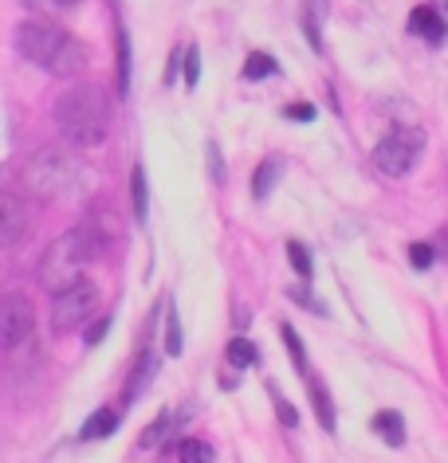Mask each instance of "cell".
<instances>
[{
	"mask_svg": "<svg viewBox=\"0 0 448 463\" xmlns=\"http://www.w3.org/2000/svg\"><path fill=\"white\" fill-rule=\"evenodd\" d=\"M409 263L417 271H429L433 263H436V248L433 244H409Z\"/></svg>",
	"mask_w": 448,
	"mask_h": 463,
	"instance_id": "26",
	"label": "cell"
},
{
	"mask_svg": "<svg viewBox=\"0 0 448 463\" xmlns=\"http://www.w3.org/2000/svg\"><path fill=\"white\" fill-rule=\"evenodd\" d=\"M102 251H107V240H102L99 228H71L40 256L36 279H40L43 291L60 295L71 283L83 279V271L91 268V263L102 260Z\"/></svg>",
	"mask_w": 448,
	"mask_h": 463,
	"instance_id": "2",
	"label": "cell"
},
{
	"mask_svg": "<svg viewBox=\"0 0 448 463\" xmlns=\"http://www.w3.org/2000/svg\"><path fill=\"white\" fill-rule=\"evenodd\" d=\"M287 298H291L295 307H303V310H311V315H327V307L319 303V298L307 291V287H291V291H287Z\"/></svg>",
	"mask_w": 448,
	"mask_h": 463,
	"instance_id": "24",
	"label": "cell"
},
{
	"mask_svg": "<svg viewBox=\"0 0 448 463\" xmlns=\"http://www.w3.org/2000/svg\"><path fill=\"white\" fill-rule=\"evenodd\" d=\"M330 13V0H303L299 5V24H303V36L311 43V52H323V24Z\"/></svg>",
	"mask_w": 448,
	"mask_h": 463,
	"instance_id": "9",
	"label": "cell"
},
{
	"mask_svg": "<svg viewBox=\"0 0 448 463\" xmlns=\"http://www.w3.org/2000/svg\"><path fill=\"white\" fill-rule=\"evenodd\" d=\"M272 75H280V63L272 60V55H263V52H252L248 60H244V79L252 83V79H272Z\"/></svg>",
	"mask_w": 448,
	"mask_h": 463,
	"instance_id": "17",
	"label": "cell"
},
{
	"mask_svg": "<svg viewBox=\"0 0 448 463\" xmlns=\"http://www.w3.org/2000/svg\"><path fill=\"white\" fill-rule=\"evenodd\" d=\"M166 459H186V463H213L216 451L209 444H197V439H181V444L166 448Z\"/></svg>",
	"mask_w": 448,
	"mask_h": 463,
	"instance_id": "15",
	"label": "cell"
},
{
	"mask_svg": "<svg viewBox=\"0 0 448 463\" xmlns=\"http://www.w3.org/2000/svg\"><path fill=\"white\" fill-rule=\"evenodd\" d=\"M424 154V134L417 130V126H401V130H389L382 142H377L374 149V165L377 173H386V177H405V173L417 165Z\"/></svg>",
	"mask_w": 448,
	"mask_h": 463,
	"instance_id": "6",
	"label": "cell"
},
{
	"mask_svg": "<svg viewBox=\"0 0 448 463\" xmlns=\"http://www.w3.org/2000/svg\"><path fill=\"white\" fill-rule=\"evenodd\" d=\"M272 401H275V412H280V420H283L287 428H295V424H299V416H295V409H291V404H287V401H283V397H280V392H275V389H272Z\"/></svg>",
	"mask_w": 448,
	"mask_h": 463,
	"instance_id": "29",
	"label": "cell"
},
{
	"mask_svg": "<svg viewBox=\"0 0 448 463\" xmlns=\"http://www.w3.org/2000/svg\"><path fill=\"white\" fill-rule=\"evenodd\" d=\"M287 118H295V122H311L315 118V107L311 102H291V107H283Z\"/></svg>",
	"mask_w": 448,
	"mask_h": 463,
	"instance_id": "30",
	"label": "cell"
},
{
	"mask_svg": "<svg viewBox=\"0 0 448 463\" xmlns=\"http://www.w3.org/2000/svg\"><path fill=\"white\" fill-rule=\"evenodd\" d=\"M205 154H209V177L216 184H224V161H221V154H216V142L205 146Z\"/></svg>",
	"mask_w": 448,
	"mask_h": 463,
	"instance_id": "28",
	"label": "cell"
},
{
	"mask_svg": "<svg viewBox=\"0 0 448 463\" xmlns=\"http://www.w3.org/2000/svg\"><path fill=\"white\" fill-rule=\"evenodd\" d=\"M32 326H36V310H32V298L13 291L0 303V345H5L8 354L16 350L20 342L32 338Z\"/></svg>",
	"mask_w": 448,
	"mask_h": 463,
	"instance_id": "7",
	"label": "cell"
},
{
	"mask_svg": "<svg viewBox=\"0 0 448 463\" xmlns=\"http://www.w3.org/2000/svg\"><path fill=\"white\" fill-rule=\"evenodd\" d=\"M174 424H177V420H174V412H162V420H157V424H149L146 432H142V439H138V448H149V444H154V439H162V436H166Z\"/></svg>",
	"mask_w": 448,
	"mask_h": 463,
	"instance_id": "25",
	"label": "cell"
},
{
	"mask_svg": "<svg viewBox=\"0 0 448 463\" xmlns=\"http://www.w3.org/2000/svg\"><path fill=\"white\" fill-rule=\"evenodd\" d=\"M197 83H201V52L189 43V52H186V87L193 90Z\"/></svg>",
	"mask_w": 448,
	"mask_h": 463,
	"instance_id": "27",
	"label": "cell"
},
{
	"mask_svg": "<svg viewBox=\"0 0 448 463\" xmlns=\"http://www.w3.org/2000/svg\"><path fill=\"white\" fill-rule=\"evenodd\" d=\"M280 338H283V345H287V354H291V365L299 369V373H307V350H303V338H299V334L287 326H280Z\"/></svg>",
	"mask_w": 448,
	"mask_h": 463,
	"instance_id": "20",
	"label": "cell"
},
{
	"mask_svg": "<svg viewBox=\"0 0 448 463\" xmlns=\"http://www.w3.org/2000/svg\"><path fill=\"white\" fill-rule=\"evenodd\" d=\"M307 392H311V404H315V412H319V424H323L327 432H335V401H330L327 385L315 377V381H311V389H307Z\"/></svg>",
	"mask_w": 448,
	"mask_h": 463,
	"instance_id": "16",
	"label": "cell"
},
{
	"mask_svg": "<svg viewBox=\"0 0 448 463\" xmlns=\"http://www.w3.org/2000/svg\"><path fill=\"white\" fill-rule=\"evenodd\" d=\"M114 428H119V412H114V409H99V412L87 416L83 428H79V439H87V444H91V439H107Z\"/></svg>",
	"mask_w": 448,
	"mask_h": 463,
	"instance_id": "12",
	"label": "cell"
},
{
	"mask_svg": "<svg viewBox=\"0 0 448 463\" xmlns=\"http://www.w3.org/2000/svg\"><path fill=\"white\" fill-rule=\"evenodd\" d=\"M130 208H134L138 224H146V216H149V189H146V169L142 165H134V173H130Z\"/></svg>",
	"mask_w": 448,
	"mask_h": 463,
	"instance_id": "14",
	"label": "cell"
},
{
	"mask_svg": "<svg viewBox=\"0 0 448 463\" xmlns=\"http://www.w3.org/2000/svg\"><path fill=\"white\" fill-rule=\"evenodd\" d=\"M107 326H110V318H99V322H95V326H91V330H87V338H83V342H87V345H99L102 338H107Z\"/></svg>",
	"mask_w": 448,
	"mask_h": 463,
	"instance_id": "31",
	"label": "cell"
},
{
	"mask_svg": "<svg viewBox=\"0 0 448 463\" xmlns=\"http://www.w3.org/2000/svg\"><path fill=\"white\" fill-rule=\"evenodd\" d=\"M20 181H24V189L32 196H40V201L75 196L79 189H83V161L63 146H43L24 161Z\"/></svg>",
	"mask_w": 448,
	"mask_h": 463,
	"instance_id": "4",
	"label": "cell"
},
{
	"mask_svg": "<svg viewBox=\"0 0 448 463\" xmlns=\"http://www.w3.org/2000/svg\"><path fill=\"white\" fill-rule=\"evenodd\" d=\"M409 32H413V36H421V40H429V43H444L448 40L444 13H441V8H429V5L413 8V13H409Z\"/></svg>",
	"mask_w": 448,
	"mask_h": 463,
	"instance_id": "10",
	"label": "cell"
},
{
	"mask_svg": "<svg viewBox=\"0 0 448 463\" xmlns=\"http://www.w3.org/2000/svg\"><path fill=\"white\" fill-rule=\"evenodd\" d=\"M287 256H291V268L299 271V279H311V275H315L311 251H307L303 244H299V240H291V244H287Z\"/></svg>",
	"mask_w": 448,
	"mask_h": 463,
	"instance_id": "22",
	"label": "cell"
},
{
	"mask_svg": "<svg viewBox=\"0 0 448 463\" xmlns=\"http://www.w3.org/2000/svg\"><path fill=\"white\" fill-rule=\"evenodd\" d=\"M28 5H36V8H75L79 0H28Z\"/></svg>",
	"mask_w": 448,
	"mask_h": 463,
	"instance_id": "32",
	"label": "cell"
},
{
	"mask_svg": "<svg viewBox=\"0 0 448 463\" xmlns=\"http://www.w3.org/2000/svg\"><path fill=\"white\" fill-rule=\"evenodd\" d=\"M24 232H28L24 204H20L13 193H5V196H0V244H5V248L20 244V236H24Z\"/></svg>",
	"mask_w": 448,
	"mask_h": 463,
	"instance_id": "8",
	"label": "cell"
},
{
	"mask_svg": "<svg viewBox=\"0 0 448 463\" xmlns=\"http://www.w3.org/2000/svg\"><path fill=\"white\" fill-rule=\"evenodd\" d=\"M99 303H102V295H99L95 283H83V279L71 283L67 291H60V295L52 298V330L63 338V334L87 326V322L95 318Z\"/></svg>",
	"mask_w": 448,
	"mask_h": 463,
	"instance_id": "5",
	"label": "cell"
},
{
	"mask_svg": "<svg viewBox=\"0 0 448 463\" xmlns=\"http://www.w3.org/2000/svg\"><path fill=\"white\" fill-rule=\"evenodd\" d=\"M374 432L382 436L389 448H401V444H405V420H401V412H394V409H386V412L374 416Z\"/></svg>",
	"mask_w": 448,
	"mask_h": 463,
	"instance_id": "13",
	"label": "cell"
},
{
	"mask_svg": "<svg viewBox=\"0 0 448 463\" xmlns=\"http://www.w3.org/2000/svg\"><path fill=\"white\" fill-rule=\"evenodd\" d=\"M154 365H157V357H154V354H146V357H142V365H138V373L130 377V385H126V404H134V401L146 392L149 377H154Z\"/></svg>",
	"mask_w": 448,
	"mask_h": 463,
	"instance_id": "18",
	"label": "cell"
},
{
	"mask_svg": "<svg viewBox=\"0 0 448 463\" xmlns=\"http://www.w3.org/2000/svg\"><path fill=\"white\" fill-rule=\"evenodd\" d=\"M166 354L177 357L181 354V318H177V307L166 303Z\"/></svg>",
	"mask_w": 448,
	"mask_h": 463,
	"instance_id": "21",
	"label": "cell"
},
{
	"mask_svg": "<svg viewBox=\"0 0 448 463\" xmlns=\"http://www.w3.org/2000/svg\"><path fill=\"white\" fill-rule=\"evenodd\" d=\"M224 354H228V362H233L236 369H248V365H256V362H260V350H256V345H252L248 338H233Z\"/></svg>",
	"mask_w": 448,
	"mask_h": 463,
	"instance_id": "19",
	"label": "cell"
},
{
	"mask_svg": "<svg viewBox=\"0 0 448 463\" xmlns=\"http://www.w3.org/2000/svg\"><path fill=\"white\" fill-rule=\"evenodd\" d=\"M119 95H130V40H119Z\"/></svg>",
	"mask_w": 448,
	"mask_h": 463,
	"instance_id": "23",
	"label": "cell"
},
{
	"mask_svg": "<svg viewBox=\"0 0 448 463\" xmlns=\"http://www.w3.org/2000/svg\"><path fill=\"white\" fill-rule=\"evenodd\" d=\"M283 157H263L260 161V169L252 173V196H256V201H268L272 196V189L275 184H280V177H283Z\"/></svg>",
	"mask_w": 448,
	"mask_h": 463,
	"instance_id": "11",
	"label": "cell"
},
{
	"mask_svg": "<svg viewBox=\"0 0 448 463\" xmlns=\"http://www.w3.org/2000/svg\"><path fill=\"white\" fill-rule=\"evenodd\" d=\"M16 52L24 55L28 63H36L52 75H79L87 63L79 40L67 36V32L55 24H43V20H24V24L16 28Z\"/></svg>",
	"mask_w": 448,
	"mask_h": 463,
	"instance_id": "3",
	"label": "cell"
},
{
	"mask_svg": "<svg viewBox=\"0 0 448 463\" xmlns=\"http://www.w3.org/2000/svg\"><path fill=\"white\" fill-rule=\"evenodd\" d=\"M55 126L63 142L75 149H91L107 142L110 130V95L99 83H75L55 99Z\"/></svg>",
	"mask_w": 448,
	"mask_h": 463,
	"instance_id": "1",
	"label": "cell"
},
{
	"mask_svg": "<svg viewBox=\"0 0 448 463\" xmlns=\"http://www.w3.org/2000/svg\"><path fill=\"white\" fill-rule=\"evenodd\" d=\"M444 13H448V5H444Z\"/></svg>",
	"mask_w": 448,
	"mask_h": 463,
	"instance_id": "33",
	"label": "cell"
}]
</instances>
